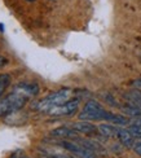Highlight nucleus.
Masks as SVG:
<instances>
[{"mask_svg":"<svg viewBox=\"0 0 141 158\" xmlns=\"http://www.w3.org/2000/svg\"><path fill=\"white\" fill-rule=\"evenodd\" d=\"M122 111L130 117H140L141 115V109L139 106H136V105H126V106H122Z\"/></svg>","mask_w":141,"mask_h":158,"instance_id":"1a4fd4ad","label":"nucleus"},{"mask_svg":"<svg viewBox=\"0 0 141 158\" xmlns=\"http://www.w3.org/2000/svg\"><path fill=\"white\" fill-rule=\"evenodd\" d=\"M0 31H2V32L4 31V25L3 23H0Z\"/></svg>","mask_w":141,"mask_h":158,"instance_id":"f3484780","label":"nucleus"},{"mask_svg":"<svg viewBox=\"0 0 141 158\" xmlns=\"http://www.w3.org/2000/svg\"><path fill=\"white\" fill-rule=\"evenodd\" d=\"M10 83V78L9 75H0V97H2V95L4 94V91L6 89V87L9 85Z\"/></svg>","mask_w":141,"mask_h":158,"instance_id":"9d476101","label":"nucleus"},{"mask_svg":"<svg viewBox=\"0 0 141 158\" xmlns=\"http://www.w3.org/2000/svg\"><path fill=\"white\" fill-rule=\"evenodd\" d=\"M98 132L104 135L105 137H118V132H119V127L114 126L111 123H104L98 126Z\"/></svg>","mask_w":141,"mask_h":158,"instance_id":"0eeeda50","label":"nucleus"},{"mask_svg":"<svg viewBox=\"0 0 141 158\" xmlns=\"http://www.w3.org/2000/svg\"><path fill=\"white\" fill-rule=\"evenodd\" d=\"M39 87L35 83H21L15 87L9 95L0 98V117L12 114L23 108L31 97L38 95Z\"/></svg>","mask_w":141,"mask_h":158,"instance_id":"f257e3e1","label":"nucleus"},{"mask_svg":"<svg viewBox=\"0 0 141 158\" xmlns=\"http://www.w3.org/2000/svg\"><path fill=\"white\" fill-rule=\"evenodd\" d=\"M71 127L78 131L80 134H84V135H95L97 134L98 128L95 126V124H92L89 121H79V122H75L71 124Z\"/></svg>","mask_w":141,"mask_h":158,"instance_id":"39448f33","label":"nucleus"},{"mask_svg":"<svg viewBox=\"0 0 141 158\" xmlns=\"http://www.w3.org/2000/svg\"><path fill=\"white\" fill-rule=\"evenodd\" d=\"M6 64V58H4L3 56H0V68L3 66V65H5Z\"/></svg>","mask_w":141,"mask_h":158,"instance_id":"2eb2a0df","label":"nucleus"},{"mask_svg":"<svg viewBox=\"0 0 141 158\" xmlns=\"http://www.w3.org/2000/svg\"><path fill=\"white\" fill-rule=\"evenodd\" d=\"M49 158H73V157L65 154H49Z\"/></svg>","mask_w":141,"mask_h":158,"instance_id":"ddd939ff","label":"nucleus"},{"mask_svg":"<svg viewBox=\"0 0 141 158\" xmlns=\"http://www.w3.org/2000/svg\"><path fill=\"white\" fill-rule=\"evenodd\" d=\"M133 85H135V87H139V88H141V78L136 79V81L133 82Z\"/></svg>","mask_w":141,"mask_h":158,"instance_id":"4468645a","label":"nucleus"},{"mask_svg":"<svg viewBox=\"0 0 141 158\" xmlns=\"http://www.w3.org/2000/svg\"><path fill=\"white\" fill-rule=\"evenodd\" d=\"M133 150H135V153L141 156V139L136 143H133Z\"/></svg>","mask_w":141,"mask_h":158,"instance_id":"f8f14e48","label":"nucleus"},{"mask_svg":"<svg viewBox=\"0 0 141 158\" xmlns=\"http://www.w3.org/2000/svg\"><path fill=\"white\" fill-rule=\"evenodd\" d=\"M48 158H49V157H48Z\"/></svg>","mask_w":141,"mask_h":158,"instance_id":"6ab92c4d","label":"nucleus"},{"mask_svg":"<svg viewBox=\"0 0 141 158\" xmlns=\"http://www.w3.org/2000/svg\"><path fill=\"white\" fill-rule=\"evenodd\" d=\"M52 137H61V139H77L78 131H75L73 127H58L51 131Z\"/></svg>","mask_w":141,"mask_h":158,"instance_id":"423d86ee","label":"nucleus"},{"mask_svg":"<svg viewBox=\"0 0 141 158\" xmlns=\"http://www.w3.org/2000/svg\"><path fill=\"white\" fill-rule=\"evenodd\" d=\"M111 113L105 110L101 104H98L97 101L89 100L87 101L84 108L82 110V113L79 114L80 121H109Z\"/></svg>","mask_w":141,"mask_h":158,"instance_id":"f03ea898","label":"nucleus"},{"mask_svg":"<svg viewBox=\"0 0 141 158\" xmlns=\"http://www.w3.org/2000/svg\"><path fill=\"white\" fill-rule=\"evenodd\" d=\"M118 139H119V141L122 143L124 147H132L133 145V135L130 132V130L119 128Z\"/></svg>","mask_w":141,"mask_h":158,"instance_id":"6e6552de","label":"nucleus"},{"mask_svg":"<svg viewBox=\"0 0 141 158\" xmlns=\"http://www.w3.org/2000/svg\"><path fill=\"white\" fill-rule=\"evenodd\" d=\"M70 95H71L70 89H60L57 92H52L51 95L44 97L43 100H40L39 102H36L34 105V108L40 110V111H45V113H48L49 109H52L53 106L62 105L66 101H69Z\"/></svg>","mask_w":141,"mask_h":158,"instance_id":"7ed1b4c3","label":"nucleus"},{"mask_svg":"<svg viewBox=\"0 0 141 158\" xmlns=\"http://www.w3.org/2000/svg\"><path fill=\"white\" fill-rule=\"evenodd\" d=\"M135 124H140V126H141V117H139L135 121Z\"/></svg>","mask_w":141,"mask_h":158,"instance_id":"dca6fc26","label":"nucleus"},{"mask_svg":"<svg viewBox=\"0 0 141 158\" xmlns=\"http://www.w3.org/2000/svg\"><path fill=\"white\" fill-rule=\"evenodd\" d=\"M79 106V100L78 98H73V100L66 101L62 105H57L49 109L48 114L51 117H64V115H73L78 110Z\"/></svg>","mask_w":141,"mask_h":158,"instance_id":"20e7f679","label":"nucleus"},{"mask_svg":"<svg viewBox=\"0 0 141 158\" xmlns=\"http://www.w3.org/2000/svg\"><path fill=\"white\" fill-rule=\"evenodd\" d=\"M130 132L133 135V137H139V139H141V126L140 124H131V126L128 127Z\"/></svg>","mask_w":141,"mask_h":158,"instance_id":"9b49d317","label":"nucleus"},{"mask_svg":"<svg viewBox=\"0 0 141 158\" xmlns=\"http://www.w3.org/2000/svg\"><path fill=\"white\" fill-rule=\"evenodd\" d=\"M26 2H30V3H32V2H36V0H26Z\"/></svg>","mask_w":141,"mask_h":158,"instance_id":"a211bd4d","label":"nucleus"}]
</instances>
